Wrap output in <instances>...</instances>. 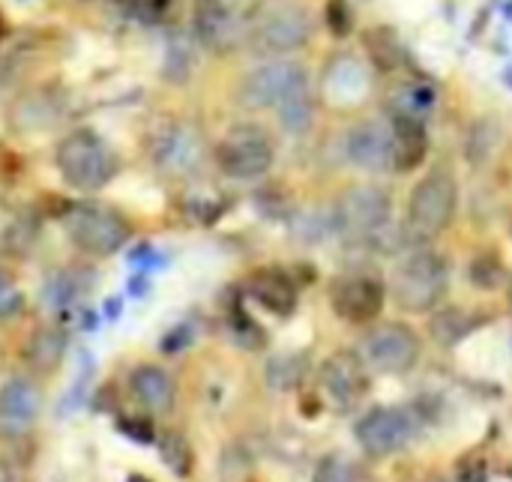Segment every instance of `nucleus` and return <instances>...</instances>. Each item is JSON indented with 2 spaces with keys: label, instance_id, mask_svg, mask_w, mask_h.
Returning a JSON list of instances; mask_svg holds the SVG:
<instances>
[{
  "label": "nucleus",
  "instance_id": "nucleus-7",
  "mask_svg": "<svg viewBox=\"0 0 512 482\" xmlns=\"http://www.w3.org/2000/svg\"><path fill=\"white\" fill-rule=\"evenodd\" d=\"M273 141L261 126H234L216 144V165L231 180H258L273 168Z\"/></svg>",
  "mask_w": 512,
  "mask_h": 482
},
{
  "label": "nucleus",
  "instance_id": "nucleus-1",
  "mask_svg": "<svg viewBox=\"0 0 512 482\" xmlns=\"http://www.w3.org/2000/svg\"><path fill=\"white\" fill-rule=\"evenodd\" d=\"M57 171L66 186L78 192H99L111 183L117 174V159L108 141L93 129H75L69 132L54 153Z\"/></svg>",
  "mask_w": 512,
  "mask_h": 482
},
{
  "label": "nucleus",
  "instance_id": "nucleus-4",
  "mask_svg": "<svg viewBox=\"0 0 512 482\" xmlns=\"http://www.w3.org/2000/svg\"><path fill=\"white\" fill-rule=\"evenodd\" d=\"M66 234L75 249L93 258L120 252L132 240V222L108 204H72L66 213Z\"/></svg>",
  "mask_w": 512,
  "mask_h": 482
},
{
  "label": "nucleus",
  "instance_id": "nucleus-42",
  "mask_svg": "<svg viewBox=\"0 0 512 482\" xmlns=\"http://www.w3.org/2000/svg\"><path fill=\"white\" fill-rule=\"evenodd\" d=\"M504 12H507V18H512V3H507V9H504Z\"/></svg>",
  "mask_w": 512,
  "mask_h": 482
},
{
  "label": "nucleus",
  "instance_id": "nucleus-8",
  "mask_svg": "<svg viewBox=\"0 0 512 482\" xmlns=\"http://www.w3.org/2000/svg\"><path fill=\"white\" fill-rule=\"evenodd\" d=\"M366 363L381 375H405L420 360V339L417 333L402 321L378 324L366 336Z\"/></svg>",
  "mask_w": 512,
  "mask_h": 482
},
{
  "label": "nucleus",
  "instance_id": "nucleus-15",
  "mask_svg": "<svg viewBox=\"0 0 512 482\" xmlns=\"http://www.w3.org/2000/svg\"><path fill=\"white\" fill-rule=\"evenodd\" d=\"M204 141L189 126H171L153 147V159L165 174H189L201 165Z\"/></svg>",
  "mask_w": 512,
  "mask_h": 482
},
{
  "label": "nucleus",
  "instance_id": "nucleus-20",
  "mask_svg": "<svg viewBox=\"0 0 512 482\" xmlns=\"http://www.w3.org/2000/svg\"><path fill=\"white\" fill-rule=\"evenodd\" d=\"M63 354H66V333L57 327H39L24 348V357L36 372H54Z\"/></svg>",
  "mask_w": 512,
  "mask_h": 482
},
{
  "label": "nucleus",
  "instance_id": "nucleus-25",
  "mask_svg": "<svg viewBox=\"0 0 512 482\" xmlns=\"http://www.w3.org/2000/svg\"><path fill=\"white\" fill-rule=\"evenodd\" d=\"M474 327H477V324H474L462 309H441V312H435V318H432V336H435L438 345H456V342H462Z\"/></svg>",
  "mask_w": 512,
  "mask_h": 482
},
{
  "label": "nucleus",
  "instance_id": "nucleus-31",
  "mask_svg": "<svg viewBox=\"0 0 512 482\" xmlns=\"http://www.w3.org/2000/svg\"><path fill=\"white\" fill-rule=\"evenodd\" d=\"M324 21H327V30L336 39H345L354 30V9H351V3L348 0H327Z\"/></svg>",
  "mask_w": 512,
  "mask_h": 482
},
{
  "label": "nucleus",
  "instance_id": "nucleus-22",
  "mask_svg": "<svg viewBox=\"0 0 512 482\" xmlns=\"http://www.w3.org/2000/svg\"><path fill=\"white\" fill-rule=\"evenodd\" d=\"M276 111H279V123H282L285 132H291V135H306V132L312 129V120H315V99H312V93H309V84H303V87H297L294 93H288V96L276 105Z\"/></svg>",
  "mask_w": 512,
  "mask_h": 482
},
{
  "label": "nucleus",
  "instance_id": "nucleus-26",
  "mask_svg": "<svg viewBox=\"0 0 512 482\" xmlns=\"http://www.w3.org/2000/svg\"><path fill=\"white\" fill-rule=\"evenodd\" d=\"M495 141H498V126L489 120V117H480L471 129H468V138H465V159L471 165H486V159L492 156L495 150Z\"/></svg>",
  "mask_w": 512,
  "mask_h": 482
},
{
  "label": "nucleus",
  "instance_id": "nucleus-34",
  "mask_svg": "<svg viewBox=\"0 0 512 482\" xmlns=\"http://www.w3.org/2000/svg\"><path fill=\"white\" fill-rule=\"evenodd\" d=\"M21 309H24V294H21V288H18L6 273H0V321L18 318Z\"/></svg>",
  "mask_w": 512,
  "mask_h": 482
},
{
  "label": "nucleus",
  "instance_id": "nucleus-12",
  "mask_svg": "<svg viewBox=\"0 0 512 482\" xmlns=\"http://www.w3.org/2000/svg\"><path fill=\"white\" fill-rule=\"evenodd\" d=\"M321 387L333 399L336 408L351 411L369 393V372L366 363L354 351H336L321 366Z\"/></svg>",
  "mask_w": 512,
  "mask_h": 482
},
{
  "label": "nucleus",
  "instance_id": "nucleus-13",
  "mask_svg": "<svg viewBox=\"0 0 512 482\" xmlns=\"http://www.w3.org/2000/svg\"><path fill=\"white\" fill-rule=\"evenodd\" d=\"M192 27L204 48L231 51L240 42V18L231 0H195L192 3Z\"/></svg>",
  "mask_w": 512,
  "mask_h": 482
},
{
  "label": "nucleus",
  "instance_id": "nucleus-33",
  "mask_svg": "<svg viewBox=\"0 0 512 482\" xmlns=\"http://www.w3.org/2000/svg\"><path fill=\"white\" fill-rule=\"evenodd\" d=\"M303 378V360L300 357H276L270 363V384L285 390V387H294L297 381Z\"/></svg>",
  "mask_w": 512,
  "mask_h": 482
},
{
  "label": "nucleus",
  "instance_id": "nucleus-27",
  "mask_svg": "<svg viewBox=\"0 0 512 482\" xmlns=\"http://www.w3.org/2000/svg\"><path fill=\"white\" fill-rule=\"evenodd\" d=\"M162 462H165V468H168L174 477H180V480H186V477L192 474L195 456H192L189 441H186L180 432H168V435L162 438Z\"/></svg>",
  "mask_w": 512,
  "mask_h": 482
},
{
  "label": "nucleus",
  "instance_id": "nucleus-10",
  "mask_svg": "<svg viewBox=\"0 0 512 482\" xmlns=\"http://www.w3.org/2000/svg\"><path fill=\"white\" fill-rule=\"evenodd\" d=\"M330 306L348 324H369L384 309V285L369 273H345L330 285Z\"/></svg>",
  "mask_w": 512,
  "mask_h": 482
},
{
  "label": "nucleus",
  "instance_id": "nucleus-23",
  "mask_svg": "<svg viewBox=\"0 0 512 482\" xmlns=\"http://www.w3.org/2000/svg\"><path fill=\"white\" fill-rule=\"evenodd\" d=\"M363 45L369 51V60L375 63V69L381 72H393L399 63H402V42H399V33L387 24H378L372 30H366L363 36Z\"/></svg>",
  "mask_w": 512,
  "mask_h": 482
},
{
  "label": "nucleus",
  "instance_id": "nucleus-17",
  "mask_svg": "<svg viewBox=\"0 0 512 482\" xmlns=\"http://www.w3.org/2000/svg\"><path fill=\"white\" fill-rule=\"evenodd\" d=\"M246 291L249 297L264 306L267 312L273 315H291L297 309V285L294 279L279 270V267H264V270H255L246 282Z\"/></svg>",
  "mask_w": 512,
  "mask_h": 482
},
{
  "label": "nucleus",
  "instance_id": "nucleus-3",
  "mask_svg": "<svg viewBox=\"0 0 512 482\" xmlns=\"http://www.w3.org/2000/svg\"><path fill=\"white\" fill-rule=\"evenodd\" d=\"M456 204H459L456 177L444 165L432 168L414 186V192H411V201H408V234L414 240H435L453 222Z\"/></svg>",
  "mask_w": 512,
  "mask_h": 482
},
{
  "label": "nucleus",
  "instance_id": "nucleus-6",
  "mask_svg": "<svg viewBox=\"0 0 512 482\" xmlns=\"http://www.w3.org/2000/svg\"><path fill=\"white\" fill-rule=\"evenodd\" d=\"M390 195L378 186H354L339 195L333 204L336 234L348 240H378L390 225Z\"/></svg>",
  "mask_w": 512,
  "mask_h": 482
},
{
  "label": "nucleus",
  "instance_id": "nucleus-14",
  "mask_svg": "<svg viewBox=\"0 0 512 482\" xmlns=\"http://www.w3.org/2000/svg\"><path fill=\"white\" fill-rule=\"evenodd\" d=\"M345 156L363 171H390L393 168V132L384 123H357L345 135Z\"/></svg>",
  "mask_w": 512,
  "mask_h": 482
},
{
  "label": "nucleus",
  "instance_id": "nucleus-18",
  "mask_svg": "<svg viewBox=\"0 0 512 482\" xmlns=\"http://www.w3.org/2000/svg\"><path fill=\"white\" fill-rule=\"evenodd\" d=\"M39 408H42V396L30 381L9 378L0 387V423L6 429L18 432V429L30 426L39 417Z\"/></svg>",
  "mask_w": 512,
  "mask_h": 482
},
{
  "label": "nucleus",
  "instance_id": "nucleus-11",
  "mask_svg": "<svg viewBox=\"0 0 512 482\" xmlns=\"http://www.w3.org/2000/svg\"><path fill=\"white\" fill-rule=\"evenodd\" d=\"M417 435V420L405 408H378L357 423V441L369 456H390Z\"/></svg>",
  "mask_w": 512,
  "mask_h": 482
},
{
  "label": "nucleus",
  "instance_id": "nucleus-40",
  "mask_svg": "<svg viewBox=\"0 0 512 482\" xmlns=\"http://www.w3.org/2000/svg\"><path fill=\"white\" fill-rule=\"evenodd\" d=\"M3 36H6V21H3V15H0V42H3Z\"/></svg>",
  "mask_w": 512,
  "mask_h": 482
},
{
  "label": "nucleus",
  "instance_id": "nucleus-28",
  "mask_svg": "<svg viewBox=\"0 0 512 482\" xmlns=\"http://www.w3.org/2000/svg\"><path fill=\"white\" fill-rule=\"evenodd\" d=\"M291 231L303 243H318L327 234H336V222H333V213L330 216H321V213H297L291 219Z\"/></svg>",
  "mask_w": 512,
  "mask_h": 482
},
{
  "label": "nucleus",
  "instance_id": "nucleus-5",
  "mask_svg": "<svg viewBox=\"0 0 512 482\" xmlns=\"http://www.w3.org/2000/svg\"><path fill=\"white\" fill-rule=\"evenodd\" d=\"M249 30H252V42L258 51L288 54L309 42L312 15L297 0H270V3H261Z\"/></svg>",
  "mask_w": 512,
  "mask_h": 482
},
{
  "label": "nucleus",
  "instance_id": "nucleus-19",
  "mask_svg": "<svg viewBox=\"0 0 512 482\" xmlns=\"http://www.w3.org/2000/svg\"><path fill=\"white\" fill-rule=\"evenodd\" d=\"M129 387L135 402L153 414H165L174 405V381L159 366H138L129 378Z\"/></svg>",
  "mask_w": 512,
  "mask_h": 482
},
{
  "label": "nucleus",
  "instance_id": "nucleus-29",
  "mask_svg": "<svg viewBox=\"0 0 512 482\" xmlns=\"http://www.w3.org/2000/svg\"><path fill=\"white\" fill-rule=\"evenodd\" d=\"M504 264H501V258L498 255H492V252H483V255H477L474 258V264H471V282L480 288V291H495L501 282H504Z\"/></svg>",
  "mask_w": 512,
  "mask_h": 482
},
{
  "label": "nucleus",
  "instance_id": "nucleus-21",
  "mask_svg": "<svg viewBox=\"0 0 512 482\" xmlns=\"http://www.w3.org/2000/svg\"><path fill=\"white\" fill-rule=\"evenodd\" d=\"M366 72L354 57H339L330 69H327V90L333 99H345V102H360L366 93Z\"/></svg>",
  "mask_w": 512,
  "mask_h": 482
},
{
  "label": "nucleus",
  "instance_id": "nucleus-2",
  "mask_svg": "<svg viewBox=\"0 0 512 482\" xmlns=\"http://www.w3.org/2000/svg\"><path fill=\"white\" fill-rule=\"evenodd\" d=\"M396 306L405 312H429L447 291V261L432 249H411L390 276Z\"/></svg>",
  "mask_w": 512,
  "mask_h": 482
},
{
  "label": "nucleus",
  "instance_id": "nucleus-9",
  "mask_svg": "<svg viewBox=\"0 0 512 482\" xmlns=\"http://www.w3.org/2000/svg\"><path fill=\"white\" fill-rule=\"evenodd\" d=\"M309 84V75L300 63L294 60H267L255 66L243 84H240V99L249 108H276L288 93L297 87Z\"/></svg>",
  "mask_w": 512,
  "mask_h": 482
},
{
  "label": "nucleus",
  "instance_id": "nucleus-39",
  "mask_svg": "<svg viewBox=\"0 0 512 482\" xmlns=\"http://www.w3.org/2000/svg\"><path fill=\"white\" fill-rule=\"evenodd\" d=\"M504 84H507V87L512 90V66H507V69H504Z\"/></svg>",
  "mask_w": 512,
  "mask_h": 482
},
{
  "label": "nucleus",
  "instance_id": "nucleus-16",
  "mask_svg": "<svg viewBox=\"0 0 512 482\" xmlns=\"http://www.w3.org/2000/svg\"><path fill=\"white\" fill-rule=\"evenodd\" d=\"M390 132H393V171L408 174V171L420 168L429 153V132L423 126V120L399 111L390 120Z\"/></svg>",
  "mask_w": 512,
  "mask_h": 482
},
{
  "label": "nucleus",
  "instance_id": "nucleus-43",
  "mask_svg": "<svg viewBox=\"0 0 512 482\" xmlns=\"http://www.w3.org/2000/svg\"><path fill=\"white\" fill-rule=\"evenodd\" d=\"M510 303H512V288H510Z\"/></svg>",
  "mask_w": 512,
  "mask_h": 482
},
{
  "label": "nucleus",
  "instance_id": "nucleus-32",
  "mask_svg": "<svg viewBox=\"0 0 512 482\" xmlns=\"http://www.w3.org/2000/svg\"><path fill=\"white\" fill-rule=\"evenodd\" d=\"M231 330H234L237 342H240L243 348H249V351H255V348H261V345L267 342L264 330H261L243 309H234V312H231Z\"/></svg>",
  "mask_w": 512,
  "mask_h": 482
},
{
  "label": "nucleus",
  "instance_id": "nucleus-36",
  "mask_svg": "<svg viewBox=\"0 0 512 482\" xmlns=\"http://www.w3.org/2000/svg\"><path fill=\"white\" fill-rule=\"evenodd\" d=\"M195 342V327L192 324H180V327H174L168 336H165V342H162V351H180V348H186V345H192Z\"/></svg>",
  "mask_w": 512,
  "mask_h": 482
},
{
  "label": "nucleus",
  "instance_id": "nucleus-41",
  "mask_svg": "<svg viewBox=\"0 0 512 482\" xmlns=\"http://www.w3.org/2000/svg\"><path fill=\"white\" fill-rule=\"evenodd\" d=\"M129 482H150L147 477H129Z\"/></svg>",
  "mask_w": 512,
  "mask_h": 482
},
{
  "label": "nucleus",
  "instance_id": "nucleus-38",
  "mask_svg": "<svg viewBox=\"0 0 512 482\" xmlns=\"http://www.w3.org/2000/svg\"><path fill=\"white\" fill-rule=\"evenodd\" d=\"M129 291H132V297L147 294V279H141V276H138V279H132V282H129Z\"/></svg>",
  "mask_w": 512,
  "mask_h": 482
},
{
  "label": "nucleus",
  "instance_id": "nucleus-24",
  "mask_svg": "<svg viewBox=\"0 0 512 482\" xmlns=\"http://www.w3.org/2000/svg\"><path fill=\"white\" fill-rule=\"evenodd\" d=\"M192 66H195V51H192V42L177 33L168 39L165 45V63H162V75L174 84H183L189 75H192Z\"/></svg>",
  "mask_w": 512,
  "mask_h": 482
},
{
  "label": "nucleus",
  "instance_id": "nucleus-35",
  "mask_svg": "<svg viewBox=\"0 0 512 482\" xmlns=\"http://www.w3.org/2000/svg\"><path fill=\"white\" fill-rule=\"evenodd\" d=\"M117 429H120L126 438L138 441V444H153V426H150L147 420H138V417H123V420L117 423Z\"/></svg>",
  "mask_w": 512,
  "mask_h": 482
},
{
  "label": "nucleus",
  "instance_id": "nucleus-37",
  "mask_svg": "<svg viewBox=\"0 0 512 482\" xmlns=\"http://www.w3.org/2000/svg\"><path fill=\"white\" fill-rule=\"evenodd\" d=\"M408 93H411V105H414L417 111L432 108V105H435V99H438V90H435L432 84H414Z\"/></svg>",
  "mask_w": 512,
  "mask_h": 482
},
{
  "label": "nucleus",
  "instance_id": "nucleus-30",
  "mask_svg": "<svg viewBox=\"0 0 512 482\" xmlns=\"http://www.w3.org/2000/svg\"><path fill=\"white\" fill-rule=\"evenodd\" d=\"M78 294L75 288V279L69 273H54L51 279H45V288H42V303L45 306H66L72 303Z\"/></svg>",
  "mask_w": 512,
  "mask_h": 482
}]
</instances>
